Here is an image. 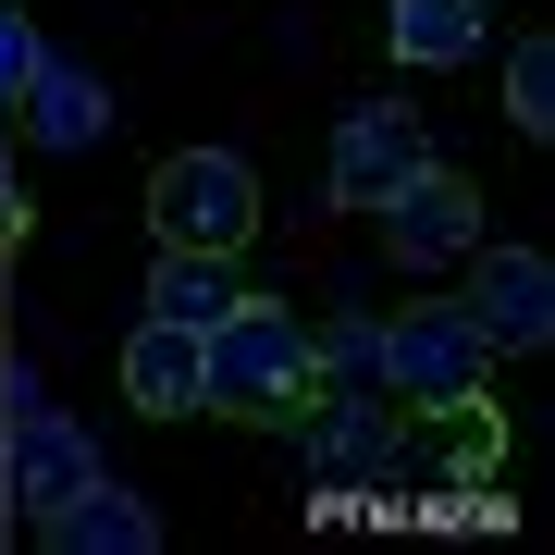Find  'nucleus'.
<instances>
[{
  "label": "nucleus",
  "mask_w": 555,
  "mask_h": 555,
  "mask_svg": "<svg viewBox=\"0 0 555 555\" xmlns=\"http://www.w3.org/2000/svg\"><path fill=\"white\" fill-rule=\"evenodd\" d=\"M87 481H100V444H87L75 420H50V408H13V433H0V494L25 518H50L62 494H87Z\"/></svg>",
  "instance_id": "7"
},
{
  "label": "nucleus",
  "mask_w": 555,
  "mask_h": 555,
  "mask_svg": "<svg viewBox=\"0 0 555 555\" xmlns=\"http://www.w3.org/2000/svg\"><path fill=\"white\" fill-rule=\"evenodd\" d=\"M38 543H50V555H160V506L124 494V481L100 469L87 494H62V506L38 518Z\"/></svg>",
  "instance_id": "9"
},
{
  "label": "nucleus",
  "mask_w": 555,
  "mask_h": 555,
  "mask_svg": "<svg viewBox=\"0 0 555 555\" xmlns=\"http://www.w3.org/2000/svg\"><path fill=\"white\" fill-rule=\"evenodd\" d=\"M481 383H494V358H481V334L456 321V297H420V309L383 321V408L456 420V408H481Z\"/></svg>",
  "instance_id": "2"
},
{
  "label": "nucleus",
  "mask_w": 555,
  "mask_h": 555,
  "mask_svg": "<svg viewBox=\"0 0 555 555\" xmlns=\"http://www.w3.org/2000/svg\"><path fill=\"white\" fill-rule=\"evenodd\" d=\"M420 160H433V137H420L408 100H358V112L334 124V198H346V210H383Z\"/></svg>",
  "instance_id": "6"
},
{
  "label": "nucleus",
  "mask_w": 555,
  "mask_h": 555,
  "mask_svg": "<svg viewBox=\"0 0 555 555\" xmlns=\"http://www.w3.org/2000/svg\"><path fill=\"white\" fill-rule=\"evenodd\" d=\"M38 62H50V50H38V25H25L13 0H0V112H13L25 87H38Z\"/></svg>",
  "instance_id": "16"
},
{
  "label": "nucleus",
  "mask_w": 555,
  "mask_h": 555,
  "mask_svg": "<svg viewBox=\"0 0 555 555\" xmlns=\"http://www.w3.org/2000/svg\"><path fill=\"white\" fill-rule=\"evenodd\" d=\"M321 396V346L297 334V309L235 297L198 334V408L210 420H259V433H297V408Z\"/></svg>",
  "instance_id": "1"
},
{
  "label": "nucleus",
  "mask_w": 555,
  "mask_h": 555,
  "mask_svg": "<svg viewBox=\"0 0 555 555\" xmlns=\"http://www.w3.org/2000/svg\"><path fill=\"white\" fill-rule=\"evenodd\" d=\"M309 469L334 481V494H371L383 469H396V408L383 396H309Z\"/></svg>",
  "instance_id": "8"
},
{
  "label": "nucleus",
  "mask_w": 555,
  "mask_h": 555,
  "mask_svg": "<svg viewBox=\"0 0 555 555\" xmlns=\"http://www.w3.org/2000/svg\"><path fill=\"white\" fill-rule=\"evenodd\" d=\"M149 222H160V247H210V259H235L259 235V173L235 149H173L149 173Z\"/></svg>",
  "instance_id": "3"
},
{
  "label": "nucleus",
  "mask_w": 555,
  "mask_h": 555,
  "mask_svg": "<svg viewBox=\"0 0 555 555\" xmlns=\"http://www.w3.org/2000/svg\"><path fill=\"white\" fill-rule=\"evenodd\" d=\"M456 272H469L456 321L481 334V358H543L555 346V259L543 247H469Z\"/></svg>",
  "instance_id": "4"
},
{
  "label": "nucleus",
  "mask_w": 555,
  "mask_h": 555,
  "mask_svg": "<svg viewBox=\"0 0 555 555\" xmlns=\"http://www.w3.org/2000/svg\"><path fill=\"white\" fill-rule=\"evenodd\" d=\"M124 396L149 420H198V334L185 321H137L124 334Z\"/></svg>",
  "instance_id": "10"
},
{
  "label": "nucleus",
  "mask_w": 555,
  "mask_h": 555,
  "mask_svg": "<svg viewBox=\"0 0 555 555\" xmlns=\"http://www.w3.org/2000/svg\"><path fill=\"white\" fill-rule=\"evenodd\" d=\"M235 297H247L235 259H210V247H160V272H149V321H185V334H210Z\"/></svg>",
  "instance_id": "13"
},
{
  "label": "nucleus",
  "mask_w": 555,
  "mask_h": 555,
  "mask_svg": "<svg viewBox=\"0 0 555 555\" xmlns=\"http://www.w3.org/2000/svg\"><path fill=\"white\" fill-rule=\"evenodd\" d=\"M383 38L408 75H456V62H481V0H383Z\"/></svg>",
  "instance_id": "12"
},
{
  "label": "nucleus",
  "mask_w": 555,
  "mask_h": 555,
  "mask_svg": "<svg viewBox=\"0 0 555 555\" xmlns=\"http://www.w3.org/2000/svg\"><path fill=\"white\" fill-rule=\"evenodd\" d=\"M321 346V383L334 396H383V321L358 309V321H334V334H309Z\"/></svg>",
  "instance_id": "15"
},
{
  "label": "nucleus",
  "mask_w": 555,
  "mask_h": 555,
  "mask_svg": "<svg viewBox=\"0 0 555 555\" xmlns=\"http://www.w3.org/2000/svg\"><path fill=\"white\" fill-rule=\"evenodd\" d=\"M25 137L38 149H100V124H112V87L87 75V62H38V87H25Z\"/></svg>",
  "instance_id": "11"
},
{
  "label": "nucleus",
  "mask_w": 555,
  "mask_h": 555,
  "mask_svg": "<svg viewBox=\"0 0 555 555\" xmlns=\"http://www.w3.org/2000/svg\"><path fill=\"white\" fill-rule=\"evenodd\" d=\"M506 124H518V137H555V38H518L506 50Z\"/></svg>",
  "instance_id": "14"
},
{
  "label": "nucleus",
  "mask_w": 555,
  "mask_h": 555,
  "mask_svg": "<svg viewBox=\"0 0 555 555\" xmlns=\"http://www.w3.org/2000/svg\"><path fill=\"white\" fill-rule=\"evenodd\" d=\"M371 222H383V259H396V272H456V259L481 247V185L456 173V160H420Z\"/></svg>",
  "instance_id": "5"
}]
</instances>
